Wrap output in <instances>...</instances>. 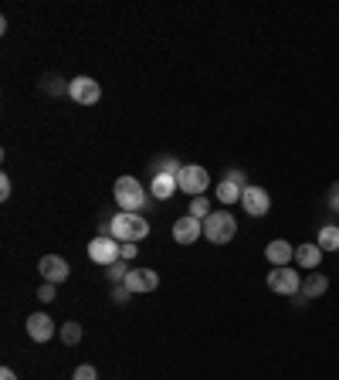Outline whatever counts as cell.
Masks as SVG:
<instances>
[{"mask_svg":"<svg viewBox=\"0 0 339 380\" xmlns=\"http://www.w3.org/2000/svg\"><path fill=\"white\" fill-rule=\"evenodd\" d=\"M38 272L44 275V282H51V285H61V282L68 279V262L61 258V255H44L41 262H38Z\"/></svg>","mask_w":339,"mask_h":380,"instance_id":"11","label":"cell"},{"mask_svg":"<svg viewBox=\"0 0 339 380\" xmlns=\"http://www.w3.org/2000/svg\"><path fill=\"white\" fill-rule=\"evenodd\" d=\"M265 285H268L275 296H298V292H302V275L292 272V265L271 268L268 279H265Z\"/></svg>","mask_w":339,"mask_h":380,"instance_id":"6","label":"cell"},{"mask_svg":"<svg viewBox=\"0 0 339 380\" xmlns=\"http://www.w3.org/2000/svg\"><path fill=\"white\" fill-rule=\"evenodd\" d=\"M323 248L315 245V241H306V245H296V265L306 268V272H315V268L323 265Z\"/></svg>","mask_w":339,"mask_h":380,"instance_id":"14","label":"cell"},{"mask_svg":"<svg viewBox=\"0 0 339 380\" xmlns=\"http://www.w3.org/2000/svg\"><path fill=\"white\" fill-rule=\"evenodd\" d=\"M329 292V279H325L323 272H309L306 279H302V292L298 296L302 299H319Z\"/></svg>","mask_w":339,"mask_h":380,"instance_id":"16","label":"cell"},{"mask_svg":"<svg viewBox=\"0 0 339 380\" xmlns=\"http://www.w3.org/2000/svg\"><path fill=\"white\" fill-rule=\"evenodd\" d=\"M41 88H44V92H51V96H61V92L68 96V85H61V78H58V75H44Z\"/></svg>","mask_w":339,"mask_h":380,"instance_id":"23","label":"cell"},{"mask_svg":"<svg viewBox=\"0 0 339 380\" xmlns=\"http://www.w3.org/2000/svg\"><path fill=\"white\" fill-rule=\"evenodd\" d=\"M71 380H99V374H95V366L92 364H82V366H75Z\"/></svg>","mask_w":339,"mask_h":380,"instance_id":"24","label":"cell"},{"mask_svg":"<svg viewBox=\"0 0 339 380\" xmlns=\"http://www.w3.org/2000/svg\"><path fill=\"white\" fill-rule=\"evenodd\" d=\"M200 235H204V221H197V217L184 214V217L173 221V241H177V245H194Z\"/></svg>","mask_w":339,"mask_h":380,"instance_id":"10","label":"cell"},{"mask_svg":"<svg viewBox=\"0 0 339 380\" xmlns=\"http://www.w3.org/2000/svg\"><path fill=\"white\" fill-rule=\"evenodd\" d=\"M187 214H190V217H197V221H207V217H211V200H207V197H194V200H190V211H187Z\"/></svg>","mask_w":339,"mask_h":380,"instance_id":"21","label":"cell"},{"mask_svg":"<svg viewBox=\"0 0 339 380\" xmlns=\"http://www.w3.org/2000/svg\"><path fill=\"white\" fill-rule=\"evenodd\" d=\"M325 204H329V207H333V211L339 214V180L333 183V187H329V197H325Z\"/></svg>","mask_w":339,"mask_h":380,"instance_id":"27","label":"cell"},{"mask_svg":"<svg viewBox=\"0 0 339 380\" xmlns=\"http://www.w3.org/2000/svg\"><path fill=\"white\" fill-rule=\"evenodd\" d=\"M265 258H268L271 268H282V265H292L296 262V245L285 238H275L268 241V248H265Z\"/></svg>","mask_w":339,"mask_h":380,"instance_id":"12","label":"cell"},{"mask_svg":"<svg viewBox=\"0 0 339 380\" xmlns=\"http://www.w3.org/2000/svg\"><path fill=\"white\" fill-rule=\"evenodd\" d=\"M150 235V221L142 217V214H126V211H119L113 217V238L119 241V245H136V241H142Z\"/></svg>","mask_w":339,"mask_h":380,"instance_id":"2","label":"cell"},{"mask_svg":"<svg viewBox=\"0 0 339 380\" xmlns=\"http://www.w3.org/2000/svg\"><path fill=\"white\" fill-rule=\"evenodd\" d=\"M315 245H319L323 252H339V225L319 227V238H315Z\"/></svg>","mask_w":339,"mask_h":380,"instance_id":"17","label":"cell"},{"mask_svg":"<svg viewBox=\"0 0 339 380\" xmlns=\"http://www.w3.org/2000/svg\"><path fill=\"white\" fill-rule=\"evenodd\" d=\"M38 299H41V302H55V285H51V282H44L41 289H38Z\"/></svg>","mask_w":339,"mask_h":380,"instance_id":"26","label":"cell"},{"mask_svg":"<svg viewBox=\"0 0 339 380\" xmlns=\"http://www.w3.org/2000/svg\"><path fill=\"white\" fill-rule=\"evenodd\" d=\"M238 235V221H234V214L227 211H214L207 221H204V238L211 241V245H231Z\"/></svg>","mask_w":339,"mask_h":380,"instance_id":"3","label":"cell"},{"mask_svg":"<svg viewBox=\"0 0 339 380\" xmlns=\"http://www.w3.org/2000/svg\"><path fill=\"white\" fill-rule=\"evenodd\" d=\"M150 170H153V177H156V173H173V177H177V173L184 170V163H180V160H173V156H156L153 163H150Z\"/></svg>","mask_w":339,"mask_h":380,"instance_id":"18","label":"cell"},{"mask_svg":"<svg viewBox=\"0 0 339 380\" xmlns=\"http://www.w3.org/2000/svg\"><path fill=\"white\" fill-rule=\"evenodd\" d=\"M113 197L126 214H140L142 207H146V197H150V194H146V187H142L136 177H119L113 187Z\"/></svg>","mask_w":339,"mask_h":380,"instance_id":"1","label":"cell"},{"mask_svg":"<svg viewBox=\"0 0 339 380\" xmlns=\"http://www.w3.org/2000/svg\"><path fill=\"white\" fill-rule=\"evenodd\" d=\"M214 194H217V200H221V204H234V200H241V194H244V190H241V187H234L231 180H221Z\"/></svg>","mask_w":339,"mask_h":380,"instance_id":"19","label":"cell"},{"mask_svg":"<svg viewBox=\"0 0 339 380\" xmlns=\"http://www.w3.org/2000/svg\"><path fill=\"white\" fill-rule=\"evenodd\" d=\"M129 258H136V245H132V241L122 245V262H129Z\"/></svg>","mask_w":339,"mask_h":380,"instance_id":"30","label":"cell"},{"mask_svg":"<svg viewBox=\"0 0 339 380\" xmlns=\"http://www.w3.org/2000/svg\"><path fill=\"white\" fill-rule=\"evenodd\" d=\"M68 99L78 102V106H95L102 99V88L95 78H88V75H75L68 82Z\"/></svg>","mask_w":339,"mask_h":380,"instance_id":"7","label":"cell"},{"mask_svg":"<svg viewBox=\"0 0 339 380\" xmlns=\"http://www.w3.org/2000/svg\"><path fill=\"white\" fill-rule=\"evenodd\" d=\"M129 296H132V292H129L126 285H115V289H113V299L119 302V306H126V302H129Z\"/></svg>","mask_w":339,"mask_h":380,"instance_id":"28","label":"cell"},{"mask_svg":"<svg viewBox=\"0 0 339 380\" xmlns=\"http://www.w3.org/2000/svg\"><path fill=\"white\" fill-rule=\"evenodd\" d=\"M126 285L132 296H140V292H156V285H160V275H156L153 268H132L126 275Z\"/></svg>","mask_w":339,"mask_h":380,"instance_id":"9","label":"cell"},{"mask_svg":"<svg viewBox=\"0 0 339 380\" xmlns=\"http://www.w3.org/2000/svg\"><path fill=\"white\" fill-rule=\"evenodd\" d=\"M61 343H65V346H78V343H82V326L75 323V319L61 326Z\"/></svg>","mask_w":339,"mask_h":380,"instance_id":"20","label":"cell"},{"mask_svg":"<svg viewBox=\"0 0 339 380\" xmlns=\"http://www.w3.org/2000/svg\"><path fill=\"white\" fill-rule=\"evenodd\" d=\"M224 180H231L234 187H241V190L248 187V177H244V170H227V173H224Z\"/></svg>","mask_w":339,"mask_h":380,"instance_id":"25","label":"cell"},{"mask_svg":"<svg viewBox=\"0 0 339 380\" xmlns=\"http://www.w3.org/2000/svg\"><path fill=\"white\" fill-rule=\"evenodd\" d=\"M88 258L95 262V265L109 268L115 262H122V245L113 238V235H95V238L88 241Z\"/></svg>","mask_w":339,"mask_h":380,"instance_id":"4","label":"cell"},{"mask_svg":"<svg viewBox=\"0 0 339 380\" xmlns=\"http://www.w3.org/2000/svg\"><path fill=\"white\" fill-rule=\"evenodd\" d=\"M177 183H180V190L190 194V197H204V190L211 187V173L200 167V163H184V170L177 173Z\"/></svg>","mask_w":339,"mask_h":380,"instance_id":"5","label":"cell"},{"mask_svg":"<svg viewBox=\"0 0 339 380\" xmlns=\"http://www.w3.org/2000/svg\"><path fill=\"white\" fill-rule=\"evenodd\" d=\"M0 380H17V374L11 370V366H4V370H0Z\"/></svg>","mask_w":339,"mask_h":380,"instance_id":"31","label":"cell"},{"mask_svg":"<svg viewBox=\"0 0 339 380\" xmlns=\"http://www.w3.org/2000/svg\"><path fill=\"white\" fill-rule=\"evenodd\" d=\"M28 337L34 343H48V339L55 337V319L48 316V312H31L28 316Z\"/></svg>","mask_w":339,"mask_h":380,"instance_id":"13","label":"cell"},{"mask_svg":"<svg viewBox=\"0 0 339 380\" xmlns=\"http://www.w3.org/2000/svg\"><path fill=\"white\" fill-rule=\"evenodd\" d=\"M177 190H180V183H177L173 173H156L153 180H150V197L153 200H170Z\"/></svg>","mask_w":339,"mask_h":380,"instance_id":"15","label":"cell"},{"mask_svg":"<svg viewBox=\"0 0 339 380\" xmlns=\"http://www.w3.org/2000/svg\"><path fill=\"white\" fill-rule=\"evenodd\" d=\"M129 272H132V268H129L126 262H115V265H109V268H105V275H109V282H113V285H122Z\"/></svg>","mask_w":339,"mask_h":380,"instance_id":"22","label":"cell"},{"mask_svg":"<svg viewBox=\"0 0 339 380\" xmlns=\"http://www.w3.org/2000/svg\"><path fill=\"white\" fill-rule=\"evenodd\" d=\"M11 194H14V187H11V177L4 173V177H0V200H7Z\"/></svg>","mask_w":339,"mask_h":380,"instance_id":"29","label":"cell"},{"mask_svg":"<svg viewBox=\"0 0 339 380\" xmlns=\"http://www.w3.org/2000/svg\"><path fill=\"white\" fill-rule=\"evenodd\" d=\"M241 207H244V214L248 217H265V214L271 211V197L265 187H244V194H241Z\"/></svg>","mask_w":339,"mask_h":380,"instance_id":"8","label":"cell"}]
</instances>
